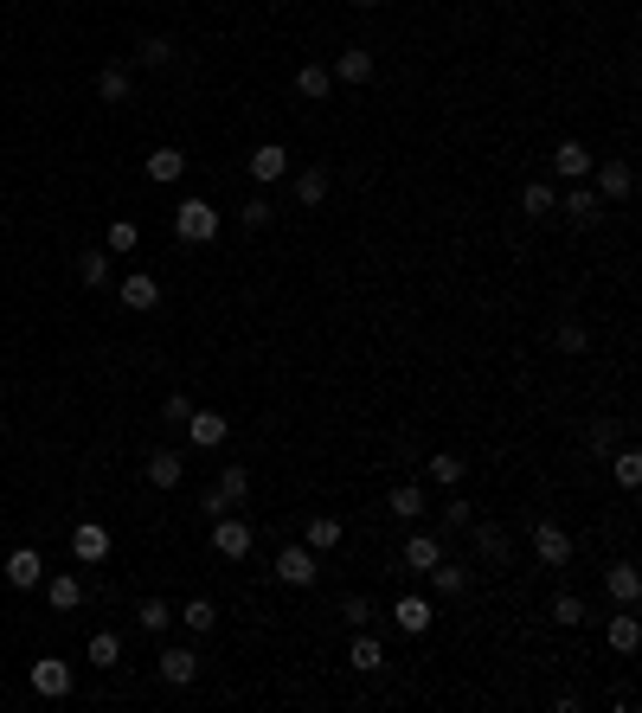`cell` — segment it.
Instances as JSON below:
<instances>
[{
    "label": "cell",
    "instance_id": "cell-1",
    "mask_svg": "<svg viewBox=\"0 0 642 713\" xmlns=\"http://www.w3.org/2000/svg\"><path fill=\"white\" fill-rule=\"evenodd\" d=\"M219 232H225L219 206H206V200H180L174 206V238H180V245H212Z\"/></svg>",
    "mask_w": 642,
    "mask_h": 713
},
{
    "label": "cell",
    "instance_id": "cell-2",
    "mask_svg": "<svg viewBox=\"0 0 642 713\" xmlns=\"http://www.w3.org/2000/svg\"><path fill=\"white\" fill-rule=\"evenodd\" d=\"M591 193H598V200H630L636 193V168L623 155H604V161H591Z\"/></svg>",
    "mask_w": 642,
    "mask_h": 713
},
{
    "label": "cell",
    "instance_id": "cell-3",
    "mask_svg": "<svg viewBox=\"0 0 642 713\" xmlns=\"http://www.w3.org/2000/svg\"><path fill=\"white\" fill-rule=\"evenodd\" d=\"M251 546H257L251 521H238L232 508H225L219 521H212V553H219V559H244V553H251Z\"/></svg>",
    "mask_w": 642,
    "mask_h": 713
},
{
    "label": "cell",
    "instance_id": "cell-4",
    "mask_svg": "<svg viewBox=\"0 0 642 713\" xmlns=\"http://www.w3.org/2000/svg\"><path fill=\"white\" fill-rule=\"evenodd\" d=\"M71 681H78V675H71L65 656H39V662H33V694H39V701H65Z\"/></svg>",
    "mask_w": 642,
    "mask_h": 713
},
{
    "label": "cell",
    "instance_id": "cell-5",
    "mask_svg": "<svg viewBox=\"0 0 642 713\" xmlns=\"http://www.w3.org/2000/svg\"><path fill=\"white\" fill-rule=\"evenodd\" d=\"M533 553H540V566H572V534H565L559 521H533Z\"/></svg>",
    "mask_w": 642,
    "mask_h": 713
},
{
    "label": "cell",
    "instance_id": "cell-6",
    "mask_svg": "<svg viewBox=\"0 0 642 713\" xmlns=\"http://www.w3.org/2000/svg\"><path fill=\"white\" fill-rule=\"evenodd\" d=\"M180 431L193 437V450H219L225 437H232V418H225V412H200V405H193V418L180 424Z\"/></svg>",
    "mask_w": 642,
    "mask_h": 713
},
{
    "label": "cell",
    "instance_id": "cell-7",
    "mask_svg": "<svg viewBox=\"0 0 642 713\" xmlns=\"http://www.w3.org/2000/svg\"><path fill=\"white\" fill-rule=\"evenodd\" d=\"M244 168H251L257 187H270V180H283V174H289V148H283V142H257Z\"/></svg>",
    "mask_w": 642,
    "mask_h": 713
},
{
    "label": "cell",
    "instance_id": "cell-8",
    "mask_svg": "<svg viewBox=\"0 0 642 713\" xmlns=\"http://www.w3.org/2000/svg\"><path fill=\"white\" fill-rule=\"evenodd\" d=\"M71 553H78V566H103L110 559V527H97V521L71 527Z\"/></svg>",
    "mask_w": 642,
    "mask_h": 713
},
{
    "label": "cell",
    "instance_id": "cell-9",
    "mask_svg": "<svg viewBox=\"0 0 642 713\" xmlns=\"http://www.w3.org/2000/svg\"><path fill=\"white\" fill-rule=\"evenodd\" d=\"M559 212H565L572 225H598V219H604V200L591 193V180H578L572 193H559Z\"/></svg>",
    "mask_w": 642,
    "mask_h": 713
},
{
    "label": "cell",
    "instance_id": "cell-10",
    "mask_svg": "<svg viewBox=\"0 0 642 713\" xmlns=\"http://www.w3.org/2000/svg\"><path fill=\"white\" fill-rule=\"evenodd\" d=\"M315 546H283V553H277V579L283 585H315Z\"/></svg>",
    "mask_w": 642,
    "mask_h": 713
},
{
    "label": "cell",
    "instance_id": "cell-11",
    "mask_svg": "<svg viewBox=\"0 0 642 713\" xmlns=\"http://www.w3.org/2000/svg\"><path fill=\"white\" fill-rule=\"evenodd\" d=\"M142 476L155 482V489H180V476H187V457H180V450H148Z\"/></svg>",
    "mask_w": 642,
    "mask_h": 713
},
{
    "label": "cell",
    "instance_id": "cell-12",
    "mask_svg": "<svg viewBox=\"0 0 642 713\" xmlns=\"http://www.w3.org/2000/svg\"><path fill=\"white\" fill-rule=\"evenodd\" d=\"M97 97H103V103H129V97H135V78H129V58H110V65L97 71Z\"/></svg>",
    "mask_w": 642,
    "mask_h": 713
},
{
    "label": "cell",
    "instance_id": "cell-13",
    "mask_svg": "<svg viewBox=\"0 0 642 713\" xmlns=\"http://www.w3.org/2000/svg\"><path fill=\"white\" fill-rule=\"evenodd\" d=\"M161 681L167 688H193L200 681V656L193 649H161Z\"/></svg>",
    "mask_w": 642,
    "mask_h": 713
},
{
    "label": "cell",
    "instance_id": "cell-14",
    "mask_svg": "<svg viewBox=\"0 0 642 713\" xmlns=\"http://www.w3.org/2000/svg\"><path fill=\"white\" fill-rule=\"evenodd\" d=\"M0 572H7V585H13V591H33L45 566H39V553H33V546H13V553H7V566H0Z\"/></svg>",
    "mask_w": 642,
    "mask_h": 713
},
{
    "label": "cell",
    "instance_id": "cell-15",
    "mask_svg": "<svg viewBox=\"0 0 642 713\" xmlns=\"http://www.w3.org/2000/svg\"><path fill=\"white\" fill-rule=\"evenodd\" d=\"M591 161H598V155H591V148L578 142V135H565V142L553 148V168H559L565 180H585V174H591Z\"/></svg>",
    "mask_w": 642,
    "mask_h": 713
},
{
    "label": "cell",
    "instance_id": "cell-16",
    "mask_svg": "<svg viewBox=\"0 0 642 713\" xmlns=\"http://www.w3.org/2000/svg\"><path fill=\"white\" fill-rule=\"evenodd\" d=\"M604 591L623 604V611H636V598H642V572L630 566V559H623V566H610V572H604Z\"/></svg>",
    "mask_w": 642,
    "mask_h": 713
},
{
    "label": "cell",
    "instance_id": "cell-17",
    "mask_svg": "<svg viewBox=\"0 0 642 713\" xmlns=\"http://www.w3.org/2000/svg\"><path fill=\"white\" fill-rule=\"evenodd\" d=\"M116 296H122V309H155V302H161V283L148 277V270H135V277L116 283Z\"/></svg>",
    "mask_w": 642,
    "mask_h": 713
},
{
    "label": "cell",
    "instance_id": "cell-18",
    "mask_svg": "<svg viewBox=\"0 0 642 713\" xmlns=\"http://www.w3.org/2000/svg\"><path fill=\"white\" fill-rule=\"evenodd\" d=\"M437 559H443V540H437V534H411L405 553H399V566H405V572H431Z\"/></svg>",
    "mask_w": 642,
    "mask_h": 713
},
{
    "label": "cell",
    "instance_id": "cell-19",
    "mask_svg": "<svg viewBox=\"0 0 642 713\" xmlns=\"http://www.w3.org/2000/svg\"><path fill=\"white\" fill-rule=\"evenodd\" d=\"M328 71H334V84H366V78H373V52H366V45H347Z\"/></svg>",
    "mask_w": 642,
    "mask_h": 713
},
{
    "label": "cell",
    "instance_id": "cell-20",
    "mask_svg": "<svg viewBox=\"0 0 642 713\" xmlns=\"http://www.w3.org/2000/svg\"><path fill=\"white\" fill-rule=\"evenodd\" d=\"M392 624H399L405 636H424L431 630V598H399L392 604Z\"/></svg>",
    "mask_w": 642,
    "mask_h": 713
},
{
    "label": "cell",
    "instance_id": "cell-21",
    "mask_svg": "<svg viewBox=\"0 0 642 713\" xmlns=\"http://www.w3.org/2000/svg\"><path fill=\"white\" fill-rule=\"evenodd\" d=\"M347 669H360V675H379V669H386L379 636H354V643H347Z\"/></svg>",
    "mask_w": 642,
    "mask_h": 713
},
{
    "label": "cell",
    "instance_id": "cell-22",
    "mask_svg": "<svg viewBox=\"0 0 642 713\" xmlns=\"http://www.w3.org/2000/svg\"><path fill=\"white\" fill-rule=\"evenodd\" d=\"M328 187H334L328 168H302L296 174V206H328Z\"/></svg>",
    "mask_w": 642,
    "mask_h": 713
},
{
    "label": "cell",
    "instance_id": "cell-23",
    "mask_svg": "<svg viewBox=\"0 0 642 713\" xmlns=\"http://www.w3.org/2000/svg\"><path fill=\"white\" fill-rule=\"evenodd\" d=\"M180 174H187V155H180V148H155V155H148V180H155V187H174Z\"/></svg>",
    "mask_w": 642,
    "mask_h": 713
},
{
    "label": "cell",
    "instance_id": "cell-24",
    "mask_svg": "<svg viewBox=\"0 0 642 713\" xmlns=\"http://www.w3.org/2000/svg\"><path fill=\"white\" fill-rule=\"evenodd\" d=\"M476 559H488V566H508V534H501L495 521H476Z\"/></svg>",
    "mask_w": 642,
    "mask_h": 713
},
{
    "label": "cell",
    "instance_id": "cell-25",
    "mask_svg": "<svg viewBox=\"0 0 642 713\" xmlns=\"http://www.w3.org/2000/svg\"><path fill=\"white\" fill-rule=\"evenodd\" d=\"M424 579H431V591H437V598H456V591L469 585V566H456V559H437V566L424 572Z\"/></svg>",
    "mask_w": 642,
    "mask_h": 713
},
{
    "label": "cell",
    "instance_id": "cell-26",
    "mask_svg": "<svg viewBox=\"0 0 642 713\" xmlns=\"http://www.w3.org/2000/svg\"><path fill=\"white\" fill-rule=\"evenodd\" d=\"M45 598H52V611H78V604H84V579H78V572H58V579L45 585Z\"/></svg>",
    "mask_w": 642,
    "mask_h": 713
},
{
    "label": "cell",
    "instance_id": "cell-27",
    "mask_svg": "<svg viewBox=\"0 0 642 713\" xmlns=\"http://www.w3.org/2000/svg\"><path fill=\"white\" fill-rule=\"evenodd\" d=\"M328 90H334V71H328V65H296V97L321 103Z\"/></svg>",
    "mask_w": 642,
    "mask_h": 713
},
{
    "label": "cell",
    "instance_id": "cell-28",
    "mask_svg": "<svg viewBox=\"0 0 642 713\" xmlns=\"http://www.w3.org/2000/svg\"><path fill=\"white\" fill-rule=\"evenodd\" d=\"M174 617H180V624H187L193 636H206L212 624H219V604H212V598H187V604H180Z\"/></svg>",
    "mask_w": 642,
    "mask_h": 713
},
{
    "label": "cell",
    "instance_id": "cell-29",
    "mask_svg": "<svg viewBox=\"0 0 642 713\" xmlns=\"http://www.w3.org/2000/svg\"><path fill=\"white\" fill-rule=\"evenodd\" d=\"M463 457H450V450H437V457H424V476L437 482V489H456V482H463Z\"/></svg>",
    "mask_w": 642,
    "mask_h": 713
},
{
    "label": "cell",
    "instance_id": "cell-30",
    "mask_svg": "<svg viewBox=\"0 0 642 713\" xmlns=\"http://www.w3.org/2000/svg\"><path fill=\"white\" fill-rule=\"evenodd\" d=\"M521 212H527V219H553V212H559V193L546 187V180H533V187H521Z\"/></svg>",
    "mask_w": 642,
    "mask_h": 713
},
{
    "label": "cell",
    "instance_id": "cell-31",
    "mask_svg": "<svg viewBox=\"0 0 642 713\" xmlns=\"http://www.w3.org/2000/svg\"><path fill=\"white\" fill-rule=\"evenodd\" d=\"M610 469H617V482H623V489H636V482H642V450L630 444V437H623V444L610 450Z\"/></svg>",
    "mask_w": 642,
    "mask_h": 713
},
{
    "label": "cell",
    "instance_id": "cell-32",
    "mask_svg": "<svg viewBox=\"0 0 642 713\" xmlns=\"http://www.w3.org/2000/svg\"><path fill=\"white\" fill-rule=\"evenodd\" d=\"M604 643L617 649V656H636V643H642V624L636 617H610V630H604Z\"/></svg>",
    "mask_w": 642,
    "mask_h": 713
},
{
    "label": "cell",
    "instance_id": "cell-33",
    "mask_svg": "<svg viewBox=\"0 0 642 713\" xmlns=\"http://www.w3.org/2000/svg\"><path fill=\"white\" fill-rule=\"evenodd\" d=\"M392 514H399V521H418L424 514V482H399V489H392V502H386Z\"/></svg>",
    "mask_w": 642,
    "mask_h": 713
},
{
    "label": "cell",
    "instance_id": "cell-34",
    "mask_svg": "<svg viewBox=\"0 0 642 713\" xmlns=\"http://www.w3.org/2000/svg\"><path fill=\"white\" fill-rule=\"evenodd\" d=\"M341 540H347V527L334 521V514H315V521H309V546H315V553H328V546H341Z\"/></svg>",
    "mask_w": 642,
    "mask_h": 713
},
{
    "label": "cell",
    "instance_id": "cell-35",
    "mask_svg": "<svg viewBox=\"0 0 642 713\" xmlns=\"http://www.w3.org/2000/svg\"><path fill=\"white\" fill-rule=\"evenodd\" d=\"M135 65H148V71H161V65H174V39H142V45H135Z\"/></svg>",
    "mask_w": 642,
    "mask_h": 713
},
{
    "label": "cell",
    "instance_id": "cell-36",
    "mask_svg": "<svg viewBox=\"0 0 642 713\" xmlns=\"http://www.w3.org/2000/svg\"><path fill=\"white\" fill-rule=\"evenodd\" d=\"M219 495H225V502H244V495H251V469H244V463H225V469H219Z\"/></svg>",
    "mask_w": 642,
    "mask_h": 713
},
{
    "label": "cell",
    "instance_id": "cell-37",
    "mask_svg": "<svg viewBox=\"0 0 642 713\" xmlns=\"http://www.w3.org/2000/svg\"><path fill=\"white\" fill-rule=\"evenodd\" d=\"M553 624H559V630H578V624H585V598H578V591H559V598H553Z\"/></svg>",
    "mask_w": 642,
    "mask_h": 713
},
{
    "label": "cell",
    "instance_id": "cell-38",
    "mask_svg": "<svg viewBox=\"0 0 642 713\" xmlns=\"http://www.w3.org/2000/svg\"><path fill=\"white\" fill-rule=\"evenodd\" d=\"M90 662H97V669H116V662H122V636L97 630V636H90Z\"/></svg>",
    "mask_w": 642,
    "mask_h": 713
},
{
    "label": "cell",
    "instance_id": "cell-39",
    "mask_svg": "<svg viewBox=\"0 0 642 713\" xmlns=\"http://www.w3.org/2000/svg\"><path fill=\"white\" fill-rule=\"evenodd\" d=\"M238 219H244V232H264V225H270V219H277V206H270V200H264V193H251V200H244V206H238Z\"/></svg>",
    "mask_w": 642,
    "mask_h": 713
},
{
    "label": "cell",
    "instance_id": "cell-40",
    "mask_svg": "<svg viewBox=\"0 0 642 713\" xmlns=\"http://www.w3.org/2000/svg\"><path fill=\"white\" fill-rule=\"evenodd\" d=\"M623 437H630V431H623V418H598V424H591V450H604V457L623 444Z\"/></svg>",
    "mask_w": 642,
    "mask_h": 713
},
{
    "label": "cell",
    "instance_id": "cell-41",
    "mask_svg": "<svg viewBox=\"0 0 642 713\" xmlns=\"http://www.w3.org/2000/svg\"><path fill=\"white\" fill-rule=\"evenodd\" d=\"M135 624H142L148 636H161L167 624H174V611H167V604H161V598H142V611H135Z\"/></svg>",
    "mask_w": 642,
    "mask_h": 713
},
{
    "label": "cell",
    "instance_id": "cell-42",
    "mask_svg": "<svg viewBox=\"0 0 642 713\" xmlns=\"http://www.w3.org/2000/svg\"><path fill=\"white\" fill-rule=\"evenodd\" d=\"M78 277L90 283V290H103V283H110V257H103V251H84V257H78Z\"/></svg>",
    "mask_w": 642,
    "mask_h": 713
},
{
    "label": "cell",
    "instance_id": "cell-43",
    "mask_svg": "<svg viewBox=\"0 0 642 713\" xmlns=\"http://www.w3.org/2000/svg\"><path fill=\"white\" fill-rule=\"evenodd\" d=\"M553 341H559V354H585V347H591L585 322H559V328H553Z\"/></svg>",
    "mask_w": 642,
    "mask_h": 713
},
{
    "label": "cell",
    "instance_id": "cell-44",
    "mask_svg": "<svg viewBox=\"0 0 642 713\" xmlns=\"http://www.w3.org/2000/svg\"><path fill=\"white\" fill-rule=\"evenodd\" d=\"M135 245H142V232H135L129 219H116V225H110V251H116V257H129Z\"/></svg>",
    "mask_w": 642,
    "mask_h": 713
},
{
    "label": "cell",
    "instance_id": "cell-45",
    "mask_svg": "<svg viewBox=\"0 0 642 713\" xmlns=\"http://www.w3.org/2000/svg\"><path fill=\"white\" fill-rule=\"evenodd\" d=\"M341 617H347L354 630H366V624H373V598H360V591H354V598L341 604Z\"/></svg>",
    "mask_w": 642,
    "mask_h": 713
},
{
    "label": "cell",
    "instance_id": "cell-46",
    "mask_svg": "<svg viewBox=\"0 0 642 713\" xmlns=\"http://www.w3.org/2000/svg\"><path fill=\"white\" fill-rule=\"evenodd\" d=\"M443 521H450V527H469V521H476V508H469L463 495L450 489V502H443Z\"/></svg>",
    "mask_w": 642,
    "mask_h": 713
},
{
    "label": "cell",
    "instance_id": "cell-47",
    "mask_svg": "<svg viewBox=\"0 0 642 713\" xmlns=\"http://www.w3.org/2000/svg\"><path fill=\"white\" fill-rule=\"evenodd\" d=\"M161 418H167V424H187V418H193V399H187V392H174V399L161 405Z\"/></svg>",
    "mask_w": 642,
    "mask_h": 713
},
{
    "label": "cell",
    "instance_id": "cell-48",
    "mask_svg": "<svg viewBox=\"0 0 642 713\" xmlns=\"http://www.w3.org/2000/svg\"><path fill=\"white\" fill-rule=\"evenodd\" d=\"M225 508H232V502H225V495H219V482H212V489L200 495V514H212V521H219V514H225Z\"/></svg>",
    "mask_w": 642,
    "mask_h": 713
},
{
    "label": "cell",
    "instance_id": "cell-49",
    "mask_svg": "<svg viewBox=\"0 0 642 713\" xmlns=\"http://www.w3.org/2000/svg\"><path fill=\"white\" fill-rule=\"evenodd\" d=\"M392 450H399V463H424V450H418V437H405V431H399V444H392Z\"/></svg>",
    "mask_w": 642,
    "mask_h": 713
},
{
    "label": "cell",
    "instance_id": "cell-50",
    "mask_svg": "<svg viewBox=\"0 0 642 713\" xmlns=\"http://www.w3.org/2000/svg\"><path fill=\"white\" fill-rule=\"evenodd\" d=\"M354 7H366V13H373V7H386V0H354Z\"/></svg>",
    "mask_w": 642,
    "mask_h": 713
}]
</instances>
